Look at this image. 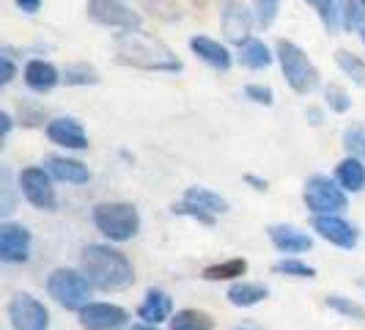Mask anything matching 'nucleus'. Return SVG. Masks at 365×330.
Segmentation results:
<instances>
[{"instance_id": "1", "label": "nucleus", "mask_w": 365, "mask_h": 330, "mask_svg": "<svg viewBox=\"0 0 365 330\" xmlns=\"http://www.w3.org/2000/svg\"><path fill=\"white\" fill-rule=\"evenodd\" d=\"M113 44L115 61L124 66H135L143 72H182V61L176 58V53L165 41L143 34L140 28L118 34Z\"/></svg>"}, {"instance_id": "2", "label": "nucleus", "mask_w": 365, "mask_h": 330, "mask_svg": "<svg viewBox=\"0 0 365 330\" xmlns=\"http://www.w3.org/2000/svg\"><path fill=\"white\" fill-rule=\"evenodd\" d=\"M80 267L99 292H124L135 284V267L127 254L110 245H86L80 254Z\"/></svg>"}, {"instance_id": "3", "label": "nucleus", "mask_w": 365, "mask_h": 330, "mask_svg": "<svg viewBox=\"0 0 365 330\" xmlns=\"http://www.w3.org/2000/svg\"><path fill=\"white\" fill-rule=\"evenodd\" d=\"M93 226L113 242H127L140 231V215L135 204L105 201L93 206Z\"/></svg>"}, {"instance_id": "4", "label": "nucleus", "mask_w": 365, "mask_h": 330, "mask_svg": "<svg viewBox=\"0 0 365 330\" xmlns=\"http://www.w3.org/2000/svg\"><path fill=\"white\" fill-rule=\"evenodd\" d=\"M277 61H280V69L286 83L292 86L297 94H313L319 89V69L313 66V61L308 58L305 50H299L294 41L280 39L277 41Z\"/></svg>"}, {"instance_id": "5", "label": "nucleus", "mask_w": 365, "mask_h": 330, "mask_svg": "<svg viewBox=\"0 0 365 330\" xmlns=\"http://www.w3.org/2000/svg\"><path fill=\"white\" fill-rule=\"evenodd\" d=\"M91 284H88V278L83 273H77V270H69V267H58L50 273L47 278V292L53 297L55 303L61 306V309H66V311H83L91 300Z\"/></svg>"}, {"instance_id": "6", "label": "nucleus", "mask_w": 365, "mask_h": 330, "mask_svg": "<svg viewBox=\"0 0 365 330\" xmlns=\"http://www.w3.org/2000/svg\"><path fill=\"white\" fill-rule=\"evenodd\" d=\"M302 199H305L313 215H341L349 206L346 190L338 182H332L329 176H322V174H316L305 182Z\"/></svg>"}, {"instance_id": "7", "label": "nucleus", "mask_w": 365, "mask_h": 330, "mask_svg": "<svg viewBox=\"0 0 365 330\" xmlns=\"http://www.w3.org/2000/svg\"><path fill=\"white\" fill-rule=\"evenodd\" d=\"M11 330H50V311L34 294L17 292L9 300Z\"/></svg>"}, {"instance_id": "8", "label": "nucleus", "mask_w": 365, "mask_h": 330, "mask_svg": "<svg viewBox=\"0 0 365 330\" xmlns=\"http://www.w3.org/2000/svg\"><path fill=\"white\" fill-rule=\"evenodd\" d=\"M19 193L28 199V204H34L36 209H44V212H53L58 206L53 174L44 171V168H36V165H31L19 174Z\"/></svg>"}, {"instance_id": "9", "label": "nucleus", "mask_w": 365, "mask_h": 330, "mask_svg": "<svg viewBox=\"0 0 365 330\" xmlns=\"http://www.w3.org/2000/svg\"><path fill=\"white\" fill-rule=\"evenodd\" d=\"M88 19L105 28H121V31H135L140 28V14H135L121 0H88Z\"/></svg>"}, {"instance_id": "10", "label": "nucleus", "mask_w": 365, "mask_h": 330, "mask_svg": "<svg viewBox=\"0 0 365 330\" xmlns=\"http://www.w3.org/2000/svg\"><path fill=\"white\" fill-rule=\"evenodd\" d=\"M129 314L121 306L113 303H88L80 311V325L83 330H121L127 328Z\"/></svg>"}, {"instance_id": "11", "label": "nucleus", "mask_w": 365, "mask_h": 330, "mask_svg": "<svg viewBox=\"0 0 365 330\" xmlns=\"http://www.w3.org/2000/svg\"><path fill=\"white\" fill-rule=\"evenodd\" d=\"M31 254V231L22 223H3L0 226V259L9 264L28 261Z\"/></svg>"}, {"instance_id": "12", "label": "nucleus", "mask_w": 365, "mask_h": 330, "mask_svg": "<svg viewBox=\"0 0 365 330\" xmlns=\"http://www.w3.org/2000/svg\"><path fill=\"white\" fill-rule=\"evenodd\" d=\"M313 231L322 239H327L332 245L344 248V251H351L357 245V231L354 226L346 223L338 215H313Z\"/></svg>"}, {"instance_id": "13", "label": "nucleus", "mask_w": 365, "mask_h": 330, "mask_svg": "<svg viewBox=\"0 0 365 330\" xmlns=\"http://www.w3.org/2000/svg\"><path fill=\"white\" fill-rule=\"evenodd\" d=\"M47 138L53 141L55 146L74 149V151H80V149H88V135H86L83 124H80L77 119H72V116H61V119H53V121L47 124Z\"/></svg>"}, {"instance_id": "14", "label": "nucleus", "mask_w": 365, "mask_h": 330, "mask_svg": "<svg viewBox=\"0 0 365 330\" xmlns=\"http://www.w3.org/2000/svg\"><path fill=\"white\" fill-rule=\"evenodd\" d=\"M250 25H253V17L250 11L245 9L242 0H222V31L225 36L237 44H245L250 39Z\"/></svg>"}, {"instance_id": "15", "label": "nucleus", "mask_w": 365, "mask_h": 330, "mask_svg": "<svg viewBox=\"0 0 365 330\" xmlns=\"http://www.w3.org/2000/svg\"><path fill=\"white\" fill-rule=\"evenodd\" d=\"M269 239H272V245L280 254H302V251H311L313 248L311 234L299 231L297 226H289V223L269 226Z\"/></svg>"}, {"instance_id": "16", "label": "nucleus", "mask_w": 365, "mask_h": 330, "mask_svg": "<svg viewBox=\"0 0 365 330\" xmlns=\"http://www.w3.org/2000/svg\"><path fill=\"white\" fill-rule=\"evenodd\" d=\"M138 316L146 322V325H160V322H168L173 316V300L170 294L163 292V289H148L140 309H138Z\"/></svg>"}, {"instance_id": "17", "label": "nucleus", "mask_w": 365, "mask_h": 330, "mask_svg": "<svg viewBox=\"0 0 365 330\" xmlns=\"http://www.w3.org/2000/svg\"><path fill=\"white\" fill-rule=\"evenodd\" d=\"M190 50L198 55L203 64H209L212 69H217V72H228L231 69V53L220 41H215V39L192 36L190 39Z\"/></svg>"}, {"instance_id": "18", "label": "nucleus", "mask_w": 365, "mask_h": 330, "mask_svg": "<svg viewBox=\"0 0 365 330\" xmlns=\"http://www.w3.org/2000/svg\"><path fill=\"white\" fill-rule=\"evenodd\" d=\"M58 80H61V74H58V69H55L50 61H41V58L28 61V66H25V83H28L31 91L36 94L53 91L55 86H58Z\"/></svg>"}, {"instance_id": "19", "label": "nucleus", "mask_w": 365, "mask_h": 330, "mask_svg": "<svg viewBox=\"0 0 365 330\" xmlns=\"http://www.w3.org/2000/svg\"><path fill=\"white\" fill-rule=\"evenodd\" d=\"M182 204H187V206H195V209H201V212L212 215V218H215V215H222V212H228V209H231L228 199H222L220 193L209 190V187H187Z\"/></svg>"}, {"instance_id": "20", "label": "nucleus", "mask_w": 365, "mask_h": 330, "mask_svg": "<svg viewBox=\"0 0 365 330\" xmlns=\"http://www.w3.org/2000/svg\"><path fill=\"white\" fill-rule=\"evenodd\" d=\"M47 171L53 174L58 182L86 184L91 179L88 165L80 163V160H72V157H50V160H47Z\"/></svg>"}, {"instance_id": "21", "label": "nucleus", "mask_w": 365, "mask_h": 330, "mask_svg": "<svg viewBox=\"0 0 365 330\" xmlns=\"http://www.w3.org/2000/svg\"><path fill=\"white\" fill-rule=\"evenodd\" d=\"M228 303L237 306V309H250V306H258L269 297V289L264 284H253V281H237L231 289H228Z\"/></svg>"}, {"instance_id": "22", "label": "nucleus", "mask_w": 365, "mask_h": 330, "mask_svg": "<svg viewBox=\"0 0 365 330\" xmlns=\"http://www.w3.org/2000/svg\"><path fill=\"white\" fill-rule=\"evenodd\" d=\"M335 182L341 184L344 190L349 193H360L365 187V165L360 157H346V160H341L338 168H335Z\"/></svg>"}, {"instance_id": "23", "label": "nucleus", "mask_w": 365, "mask_h": 330, "mask_svg": "<svg viewBox=\"0 0 365 330\" xmlns=\"http://www.w3.org/2000/svg\"><path fill=\"white\" fill-rule=\"evenodd\" d=\"M239 61L247 69H267L272 64V53H269V47L264 41L247 39L245 44H239Z\"/></svg>"}, {"instance_id": "24", "label": "nucleus", "mask_w": 365, "mask_h": 330, "mask_svg": "<svg viewBox=\"0 0 365 330\" xmlns=\"http://www.w3.org/2000/svg\"><path fill=\"white\" fill-rule=\"evenodd\" d=\"M170 330H215V319L198 309H182L170 316Z\"/></svg>"}, {"instance_id": "25", "label": "nucleus", "mask_w": 365, "mask_h": 330, "mask_svg": "<svg viewBox=\"0 0 365 330\" xmlns=\"http://www.w3.org/2000/svg\"><path fill=\"white\" fill-rule=\"evenodd\" d=\"M247 273V261L245 259H228V261H220V264H209L203 270V278L206 281H234V278H242Z\"/></svg>"}, {"instance_id": "26", "label": "nucleus", "mask_w": 365, "mask_h": 330, "mask_svg": "<svg viewBox=\"0 0 365 330\" xmlns=\"http://www.w3.org/2000/svg\"><path fill=\"white\" fill-rule=\"evenodd\" d=\"M335 64H338L341 72H346L357 86H365V61L360 55L349 53V50H335Z\"/></svg>"}, {"instance_id": "27", "label": "nucleus", "mask_w": 365, "mask_h": 330, "mask_svg": "<svg viewBox=\"0 0 365 330\" xmlns=\"http://www.w3.org/2000/svg\"><path fill=\"white\" fill-rule=\"evenodd\" d=\"M305 3L319 11V17L327 25L329 34L338 31V22H341V6H338V0H305Z\"/></svg>"}, {"instance_id": "28", "label": "nucleus", "mask_w": 365, "mask_h": 330, "mask_svg": "<svg viewBox=\"0 0 365 330\" xmlns=\"http://www.w3.org/2000/svg\"><path fill=\"white\" fill-rule=\"evenodd\" d=\"M63 83L66 86H96L99 83V74L88 64H74V66H69L63 72Z\"/></svg>"}, {"instance_id": "29", "label": "nucleus", "mask_w": 365, "mask_h": 330, "mask_svg": "<svg viewBox=\"0 0 365 330\" xmlns=\"http://www.w3.org/2000/svg\"><path fill=\"white\" fill-rule=\"evenodd\" d=\"M327 306L332 311H338L341 316H349V319H365V309L360 303L349 300V297H341V294H329Z\"/></svg>"}, {"instance_id": "30", "label": "nucleus", "mask_w": 365, "mask_h": 330, "mask_svg": "<svg viewBox=\"0 0 365 330\" xmlns=\"http://www.w3.org/2000/svg\"><path fill=\"white\" fill-rule=\"evenodd\" d=\"M274 273L292 275V278H316V267L299 261V259H283V261L274 264Z\"/></svg>"}, {"instance_id": "31", "label": "nucleus", "mask_w": 365, "mask_h": 330, "mask_svg": "<svg viewBox=\"0 0 365 330\" xmlns=\"http://www.w3.org/2000/svg\"><path fill=\"white\" fill-rule=\"evenodd\" d=\"M280 11V0H256V22L261 28H269Z\"/></svg>"}, {"instance_id": "32", "label": "nucleus", "mask_w": 365, "mask_h": 330, "mask_svg": "<svg viewBox=\"0 0 365 330\" xmlns=\"http://www.w3.org/2000/svg\"><path fill=\"white\" fill-rule=\"evenodd\" d=\"M324 99H327L329 110H335V113H346V110L351 108V99H349V94L344 91L341 86H327Z\"/></svg>"}, {"instance_id": "33", "label": "nucleus", "mask_w": 365, "mask_h": 330, "mask_svg": "<svg viewBox=\"0 0 365 330\" xmlns=\"http://www.w3.org/2000/svg\"><path fill=\"white\" fill-rule=\"evenodd\" d=\"M245 96L247 99H253L256 105H274V91L269 89V86H261V83H250L247 89H245Z\"/></svg>"}, {"instance_id": "34", "label": "nucleus", "mask_w": 365, "mask_h": 330, "mask_svg": "<svg viewBox=\"0 0 365 330\" xmlns=\"http://www.w3.org/2000/svg\"><path fill=\"white\" fill-rule=\"evenodd\" d=\"M344 144H346L349 151H354V154H360L365 160V132L360 127L354 129H346V135H344Z\"/></svg>"}, {"instance_id": "35", "label": "nucleus", "mask_w": 365, "mask_h": 330, "mask_svg": "<svg viewBox=\"0 0 365 330\" xmlns=\"http://www.w3.org/2000/svg\"><path fill=\"white\" fill-rule=\"evenodd\" d=\"M173 212H176V215H190V218L201 220V223H206V226H212V223H215L212 215H206V212L195 209V206H187V204H176V206H173Z\"/></svg>"}, {"instance_id": "36", "label": "nucleus", "mask_w": 365, "mask_h": 330, "mask_svg": "<svg viewBox=\"0 0 365 330\" xmlns=\"http://www.w3.org/2000/svg\"><path fill=\"white\" fill-rule=\"evenodd\" d=\"M14 209V204H11V184H9V171H3V206H0V212L3 215H9Z\"/></svg>"}, {"instance_id": "37", "label": "nucleus", "mask_w": 365, "mask_h": 330, "mask_svg": "<svg viewBox=\"0 0 365 330\" xmlns=\"http://www.w3.org/2000/svg\"><path fill=\"white\" fill-rule=\"evenodd\" d=\"M0 61H3V77H0V83L9 86V83L14 80V72H17V69H14V61H11V55H3Z\"/></svg>"}, {"instance_id": "38", "label": "nucleus", "mask_w": 365, "mask_h": 330, "mask_svg": "<svg viewBox=\"0 0 365 330\" xmlns=\"http://www.w3.org/2000/svg\"><path fill=\"white\" fill-rule=\"evenodd\" d=\"M19 6V11H25V14H36L38 9H41V0H14Z\"/></svg>"}, {"instance_id": "39", "label": "nucleus", "mask_w": 365, "mask_h": 330, "mask_svg": "<svg viewBox=\"0 0 365 330\" xmlns=\"http://www.w3.org/2000/svg\"><path fill=\"white\" fill-rule=\"evenodd\" d=\"M0 121H3V138H9V132H11V127H14L11 113H9V110H3V113H0Z\"/></svg>"}, {"instance_id": "40", "label": "nucleus", "mask_w": 365, "mask_h": 330, "mask_svg": "<svg viewBox=\"0 0 365 330\" xmlns=\"http://www.w3.org/2000/svg\"><path fill=\"white\" fill-rule=\"evenodd\" d=\"M245 182L253 184L256 190H267V179H258V176H253V174H247V176H245Z\"/></svg>"}, {"instance_id": "41", "label": "nucleus", "mask_w": 365, "mask_h": 330, "mask_svg": "<svg viewBox=\"0 0 365 330\" xmlns=\"http://www.w3.org/2000/svg\"><path fill=\"white\" fill-rule=\"evenodd\" d=\"M129 330H157V325H146V322H143V325H132Z\"/></svg>"}, {"instance_id": "42", "label": "nucleus", "mask_w": 365, "mask_h": 330, "mask_svg": "<svg viewBox=\"0 0 365 330\" xmlns=\"http://www.w3.org/2000/svg\"><path fill=\"white\" fill-rule=\"evenodd\" d=\"M360 39H363V44H365V25L360 28Z\"/></svg>"}, {"instance_id": "43", "label": "nucleus", "mask_w": 365, "mask_h": 330, "mask_svg": "<svg viewBox=\"0 0 365 330\" xmlns=\"http://www.w3.org/2000/svg\"><path fill=\"white\" fill-rule=\"evenodd\" d=\"M237 330H256V328H250V325H242V328H237Z\"/></svg>"}, {"instance_id": "44", "label": "nucleus", "mask_w": 365, "mask_h": 330, "mask_svg": "<svg viewBox=\"0 0 365 330\" xmlns=\"http://www.w3.org/2000/svg\"><path fill=\"white\" fill-rule=\"evenodd\" d=\"M360 6H363V11H365V0H360Z\"/></svg>"}]
</instances>
